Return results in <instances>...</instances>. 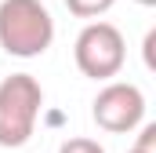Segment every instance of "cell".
<instances>
[{
    "label": "cell",
    "instance_id": "1",
    "mask_svg": "<svg viewBox=\"0 0 156 153\" xmlns=\"http://www.w3.org/2000/svg\"><path fill=\"white\" fill-rule=\"evenodd\" d=\"M55 40V18L40 0H0V47L11 58H40Z\"/></svg>",
    "mask_w": 156,
    "mask_h": 153
},
{
    "label": "cell",
    "instance_id": "2",
    "mask_svg": "<svg viewBox=\"0 0 156 153\" xmlns=\"http://www.w3.org/2000/svg\"><path fill=\"white\" fill-rule=\"evenodd\" d=\"M44 110V88L33 73H11L0 80V146L18 150L37 131Z\"/></svg>",
    "mask_w": 156,
    "mask_h": 153
},
{
    "label": "cell",
    "instance_id": "3",
    "mask_svg": "<svg viewBox=\"0 0 156 153\" xmlns=\"http://www.w3.org/2000/svg\"><path fill=\"white\" fill-rule=\"evenodd\" d=\"M73 58H76V69L91 80H113L127 62V40L113 22H102V18H91L83 29H80L76 44H73Z\"/></svg>",
    "mask_w": 156,
    "mask_h": 153
},
{
    "label": "cell",
    "instance_id": "4",
    "mask_svg": "<svg viewBox=\"0 0 156 153\" xmlns=\"http://www.w3.org/2000/svg\"><path fill=\"white\" fill-rule=\"evenodd\" d=\"M91 117H94V124H98L102 131H109V135H127V131H134V128L145 120V95H142V88L131 84V80H109V84L94 95Z\"/></svg>",
    "mask_w": 156,
    "mask_h": 153
},
{
    "label": "cell",
    "instance_id": "5",
    "mask_svg": "<svg viewBox=\"0 0 156 153\" xmlns=\"http://www.w3.org/2000/svg\"><path fill=\"white\" fill-rule=\"evenodd\" d=\"M116 0H66V7L76 15V18H102L105 11H113Z\"/></svg>",
    "mask_w": 156,
    "mask_h": 153
},
{
    "label": "cell",
    "instance_id": "6",
    "mask_svg": "<svg viewBox=\"0 0 156 153\" xmlns=\"http://www.w3.org/2000/svg\"><path fill=\"white\" fill-rule=\"evenodd\" d=\"M58 153H105V146H102V142H94V139L76 135V139H66V142L58 146Z\"/></svg>",
    "mask_w": 156,
    "mask_h": 153
},
{
    "label": "cell",
    "instance_id": "7",
    "mask_svg": "<svg viewBox=\"0 0 156 153\" xmlns=\"http://www.w3.org/2000/svg\"><path fill=\"white\" fill-rule=\"evenodd\" d=\"M138 128H142V135H138L134 150H142V153H156V124H138Z\"/></svg>",
    "mask_w": 156,
    "mask_h": 153
},
{
    "label": "cell",
    "instance_id": "8",
    "mask_svg": "<svg viewBox=\"0 0 156 153\" xmlns=\"http://www.w3.org/2000/svg\"><path fill=\"white\" fill-rule=\"evenodd\" d=\"M153 44H156V29H149V37H145V66L153 69Z\"/></svg>",
    "mask_w": 156,
    "mask_h": 153
},
{
    "label": "cell",
    "instance_id": "9",
    "mask_svg": "<svg viewBox=\"0 0 156 153\" xmlns=\"http://www.w3.org/2000/svg\"><path fill=\"white\" fill-rule=\"evenodd\" d=\"M138 4H142V7H153V4H156V0H138Z\"/></svg>",
    "mask_w": 156,
    "mask_h": 153
},
{
    "label": "cell",
    "instance_id": "10",
    "mask_svg": "<svg viewBox=\"0 0 156 153\" xmlns=\"http://www.w3.org/2000/svg\"><path fill=\"white\" fill-rule=\"evenodd\" d=\"M127 153H142V150H134V146H131V150H127Z\"/></svg>",
    "mask_w": 156,
    "mask_h": 153
}]
</instances>
